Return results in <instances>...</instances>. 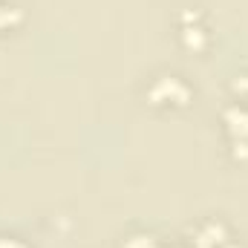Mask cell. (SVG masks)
Segmentation results:
<instances>
[{"instance_id": "1", "label": "cell", "mask_w": 248, "mask_h": 248, "mask_svg": "<svg viewBox=\"0 0 248 248\" xmlns=\"http://www.w3.org/2000/svg\"><path fill=\"white\" fill-rule=\"evenodd\" d=\"M147 95H150L153 104H179L182 107V104H187V98H190V87H187L179 75H159L150 84Z\"/></svg>"}]
</instances>
